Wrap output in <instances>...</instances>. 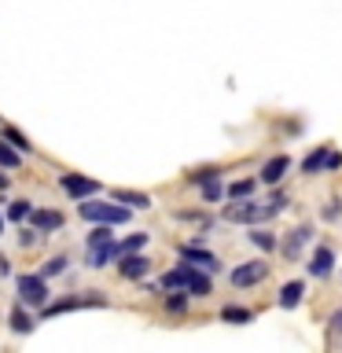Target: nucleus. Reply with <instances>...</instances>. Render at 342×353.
Returning a JSON list of instances; mask_svg holds the SVG:
<instances>
[{"label": "nucleus", "instance_id": "6e6552de", "mask_svg": "<svg viewBox=\"0 0 342 353\" xmlns=\"http://www.w3.org/2000/svg\"><path fill=\"white\" fill-rule=\"evenodd\" d=\"M177 254H181L184 261H192L195 269H206L210 276H217V272H221V258H217L214 250L199 247V243H181V247H177Z\"/></svg>", "mask_w": 342, "mask_h": 353}, {"label": "nucleus", "instance_id": "4be33fe9", "mask_svg": "<svg viewBox=\"0 0 342 353\" xmlns=\"http://www.w3.org/2000/svg\"><path fill=\"white\" fill-rule=\"evenodd\" d=\"M0 140H8V143H11V148H15L19 154H30V151H33L30 137H26V132H19L15 125H0Z\"/></svg>", "mask_w": 342, "mask_h": 353}, {"label": "nucleus", "instance_id": "72a5a7b5", "mask_svg": "<svg viewBox=\"0 0 342 353\" xmlns=\"http://www.w3.org/2000/svg\"><path fill=\"white\" fill-rule=\"evenodd\" d=\"M328 331H331V335H342V309H335V313H331Z\"/></svg>", "mask_w": 342, "mask_h": 353}, {"label": "nucleus", "instance_id": "4c0bfd02", "mask_svg": "<svg viewBox=\"0 0 342 353\" xmlns=\"http://www.w3.org/2000/svg\"><path fill=\"white\" fill-rule=\"evenodd\" d=\"M4 228H8V217H4V214H0V236H4Z\"/></svg>", "mask_w": 342, "mask_h": 353}, {"label": "nucleus", "instance_id": "9b49d317", "mask_svg": "<svg viewBox=\"0 0 342 353\" xmlns=\"http://www.w3.org/2000/svg\"><path fill=\"white\" fill-rule=\"evenodd\" d=\"M26 221H30L33 228H41L44 236H52V232H63V225H66L63 210H52V206H33Z\"/></svg>", "mask_w": 342, "mask_h": 353}, {"label": "nucleus", "instance_id": "f03ea898", "mask_svg": "<svg viewBox=\"0 0 342 353\" xmlns=\"http://www.w3.org/2000/svg\"><path fill=\"white\" fill-rule=\"evenodd\" d=\"M232 206H225L221 210V217L228 221V225H269V221L280 214L269 199L265 203H258L254 195H247V199H228Z\"/></svg>", "mask_w": 342, "mask_h": 353}, {"label": "nucleus", "instance_id": "1a4fd4ad", "mask_svg": "<svg viewBox=\"0 0 342 353\" xmlns=\"http://www.w3.org/2000/svg\"><path fill=\"white\" fill-rule=\"evenodd\" d=\"M309 276H313V280H328L331 272H335V247H331V243H316L313 247V254H309Z\"/></svg>", "mask_w": 342, "mask_h": 353}, {"label": "nucleus", "instance_id": "f8f14e48", "mask_svg": "<svg viewBox=\"0 0 342 353\" xmlns=\"http://www.w3.org/2000/svg\"><path fill=\"white\" fill-rule=\"evenodd\" d=\"M192 272H195V265L181 258V265H173V269H165V272H162V280H159V283H162V291H184L188 280H192Z\"/></svg>", "mask_w": 342, "mask_h": 353}, {"label": "nucleus", "instance_id": "c9c22d12", "mask_svg": "<svg viewBox=\"0 0 342 353\" xmlns=\"http://www.w3.org/2000/svg\"><path fill=\"white\" fill-rule=\"evenodd\" d=\"M0 276H11V261L4 258V254H0Z\"/></svg>", "mask_w": 342, "mask_h": 353}, {"label": "nucleus", "instance_id": "a878e982", "mask_svg": "<svg viewBox=\"0 0 342 353\" xmlns=\"http://www.w3.org/2000/svg\"><path fill=\"white\" fill-rule=\"evenodd\" d=\"M15 243H19V250H37L41 243H44V232L33 228V225H22L19 236H15Z\"/></svg>", "mask_w": 342, "mask_h": 353}, {"label": "nucleus", "instance_id": "2f4dec72", "mask_svg": "<svg viewBox=\"0 0 342 353\" xmlns=\"http://www.w3.org/2000/svg\"><path fill=\"white\" fill-rule=\"evenodd\" d=\"M221 173H225V165H199V170H192V173H188V184H203L206 181V176H221Z\"/></svg>", "mask_w": 342, "mask_h": 353}, {"label": "nucleus", "instance_id": "c756f323", "mask_svg": "<svg viewBox=\"0 0 342 353\" xmlns=\"http://www.w3.org/2000/svg\"><path fill=\"white\" fill-rule=\"evenodd\" d=\"M19 165H22V154L8 140H0V170H19Z\"/></svg>", "mask_w": 342, "mask_h": 353}, {"label": "nucleus", "instance_id": "e433bc0d", "mask_svg": "<svg viewBox=\"0 0 342 353\" xmlns=\"http://www.w3.org/2000/svg\"><path fill=\"white\" fill-rule=\"evenodd\" d=\"M8 188H11V181L4 176V170H0V192H8Z\"/></svg>", "mask_w": 342, "mask_h": 353}, {"label": "nucleus", "instance_id": "2eb2a0df", "mask_svg": "<svg viewBox=\"0 0 342 353\" xmlns=\"http://www.w3.org/2000/svg\"><path fill=\"white\" fill-rule=\"evenodd\" d=\"M302 298H305V280H287L280 287V294H276V305L294 309V305H302Z\"/></svg>", "mask_w": 342, "mask_h": 353}, {"label": "nucleus", "instance_id": "7c9ffc66", "mask_svg": "<svg viewBox=\"0 0 342 353\" xmlns=\"http://www.w3.org/2000/svg\"><path fill=\"white\" fill-rule=\"evenodd\" d=\"M30 210H33L30 199H15V203H8L4 217H8V221H26V217H30Z\"/></svg>", "mask_w": 342, "mask_h": 353}, {"label": "nucleus", "instance_id": "ddd939ff", "mask_svg": "<svg viewBox=\"0 0 342 353\" xmlns=\"http://www.w3.org/2000/svg\"><path fill=\"white\" fill-rule=\"evenodd\" d=\"M8 327L15 331V335H30V331L37 327V316H33L30 305L15 302V305H11V313H8Z\"/></svg>", "mask_w": 342, "mask_h": 353}, {"label": "nucleus", "instance_id": "dca6fc26", "mask_svg": "<svg viewBox=\"0 0 342 353\" xmlns=\"http://www.w3.org/2000/svg\"><path fill=\"white\" fill-rule=\"evenodd\" d=\"M110 199L121 203V206H129V210H151V195L148 192H132V188H114Z\"/></svg>", "mask_w": 342, "mask_h": 353}, {"label": "nucleus", "instance_id": "aec40b11", "mask_svg": "<svg viewBox=\"0 0 342 353\" xmlns=\"http://www.w3.org/2000/svg\"><path fill=\"white\" fill-rule=\"evenodd\" d=\"M74 309H85V298H59V302H52V298H48V305H41L37 309V313L41 316H59V313H74Z\"/></svg>", "mask_w": 342, "mask_h": 353}, {"label": "nucleus", "instance_id": "cd10ccee", "mask_svg": "<svg viewBox=\"0 0 342 353\" xmlns=\"http://www.w3.org/2000/svg\"><path fill=\"white\" fill-rule=\"evenodd\" d=\"M66 265H70V254H63V250H59V254H52V258L41 265V276H44V280H52V276H63V272H66Z\"/></svg>", "mask_w": 342, "mask_h": 353}, {"label": "nucleus", "instance_id": "393cba45", "mask_svg": "<svg viewBox=\"0 0 342 353\" xmlns=\"http://www.w3.org/2000/svg\"><path fill=\"white\" fill-rule=\"evenodd\" d=\"M199 192H203V203L206 206H217L221 199H225V184H221V176H206V181L199 184Z\"/></svg>", "mask_w": 342, "mask_h": 353}, {"label": "nucleus", "instance_id": "7ed1b4c3", "mask_svg": "<svg viewBox=\"0 0 342 353\" xmlns=\"http://www.w3.org/2000/svg\"><path fill=\"white\" fill-rule=\"evenodd\" d=\"M15 298H19L22 305H30L33 313H37V309L48 305V298H52L48 280H44L41 272H19V276H15Z\"/></svg>", "mask_w": 342, "mask_h": 353}, {"label": "nucleus", "instance_id": "9d476101", "mask_svg": "<svg viewBox=\"0 0 342 353\" xmlns=\"http://www.w3.org/2000/svg\"><path fill=\"white\" fill-rule=\"evenodd\" d=\"M287 173H291V154H272V159H265V162H261V170H258V184L272 188V184H280Z\"/></svg>", "mask_w": 342, "mask_h": 353}, {"label": "nucleus", "instance_id": "412c9836", "mask_svg": "<svg viewBox=\"0 0 342 353\" xmlns=\"http://www.w3.org/2000/svg\"><path fill=\"white\" fill-rule=\"evenodd\" d=\"M162 298H165V313L170 316H188V302H192V294L188 291H162Z\"/></svg>", "mask_w": 342, "mask_h": 353}, {"label": "nucleus", "instance_id": "bb28decb", "mask_svg": "<svg viewBox=\"0 0 342 353\" xmlns=\"http://www.w3.org/2000/svg\"><path fill=\"white\" fill-rule=\"evenodd\" d=\"M254 188H258V176H239V181H232L225 188V199H247L254 195Z\"/></svg>", "mask_w": 342, "mask_h": 353}, {"label": "nucleus", "instance_id": "0eeeda50", "mask_svg": "<svg viewBox=\"0 0 342 353\" xmlns=\"http://www.w3.org/2000/svg\"><path fill=\"white\" fill-rule=\"evenodd\" d=\"M313 239H316V236H313V225H298V228H291V232H283V239H280V247H276V250H280L287 261H298Z\"/></svg>", "mask_w": 342, "mask_h": 353}, {"label": "nucleus", "instance_id": "423d86ee", "mask_svg": "<svg viewBox=\"0 0 342 353\" xmlns=\"http://www.w3.org/2000/svg\"><path fill=\"white\" fill-rule=\"evenodd\" d=\"M151 265H154V261H151L143 250L118 254V258H114V269H118V276H121V280H132V283L143 280V276H151Z\"/></svg>", "mask_w": 342, "mask_h": 353}, {"label": "nucleus", "instance_id": "f257e3e1", "mask_svg": "<svg viewBox=\"0 0 342 353\" xmlns=\"http://www.w3.org/2000/svg\"><path fill=\"white\" fill-rule=\"evenodd\" d=\"M77 217L88 221V225H129L132 221V210L114 203V199H99V195H88L81 199V206H77Z\"/></svg>", "mask_w": 342, "mask_h": 353}, {"label": "nucleus", "instance_id": "f3484780", "mask_svg": "<svg viewBox=\"0 0 342 353\" xmlns=\"http://www.w3.org/2000/svg\"><path fill=\"white\" fill-rule=\"evenodd\" d=\"M85 265H88V269H107V265H114V243L85 247Z\"/></svg>", "mask_w": 342, "mask_h": 353}, {"label": "nucleus", "instance_id": "c85d7f7f", "mask_svg": "<svg viewBox=\"0 0 342 353\" xmlns=\"http://www.w3.org/2000/svg\"><path fill=\"white\" fill-rule=\"evenodd\" d=\"M99 243H114V225H92L85 236V247H99Z\"/></svg>", "mask_w": 342, "mask_h": 353}, {"label": "nucleus", "instance_id": "a211bd4d", "mask_svg": "<svg viewBox=\"0 0 342 353\" xmlns=\"http://www.w3.org/2000/svg\"><path fill=\"white\" fill-rule=\"evenodd\" d=\"M328 151H331V148H313V151H309L305 159L298 162L302 176H320V173H324V170H328Z\"/></svg>", "mask_w": 342, "mask_h": 353}, {"label": "nucleus", "instance_id": "5701e85b", "mask_svg": "<svg viewBox=\"0 0 342 353\" xmlns=\"http://www.w3.org/2000/svg\"><path fill=\"white\" fill-rule=\"evenodd\" d=\"M148 243H151V236H148V232H132V236H125V239H114V258H118V254L143 250Z\"/></svg>", "mask_w": 342, "mask_h": 353}, {"label": "nucleus", "instance_id": "4468645a", "mask_svg": "<svg viewBox=\"0 0 342 353\" xmlns=\"http://www.w3.org/2000/svg\"><path fill=\"white\" fill-rule=\"evenodd\" d=\"M250 247L261 250V254H276V247H280V236L269 228V225H250Z\"/></svg>", "mask_w": 342, "mask_h": 353}, {"label": "nucleus", "instance_id": "b1692460", "mask_svg": "<svg viewBox=\"0 0 342 353\" xmlns=\"http://www.w3.org/2000/svg\"><path fill=\"white\" fill-rule=\"evenodd\" d=\"M221 320H225V324H250L254 320V309H247V305H221V313H217Z\"/></svg>", "mask_w": 342, "mask_h": 353}, {"label": "nucleus", "instance_id": "6ab92c4d", "mask_svg": "<svg viewBox=\"0 0 342 353\" xmlns=\"http://www.w3.org/2000/svg\"><path fill=\"white\" fill-rule=\"evenodd\" d=\"M184 291L192 294V298H210V294H214V276H210L206 269H195Z\"/></svg>", "mask_w": 342, "mask_h": 353}, {"label": "nucleus", "instance_id": "f704fd0d", "mask_svg": "<svg viewBox=\"0 0 342 353\" xmlns=\"http://www.w3.org/2000/svg\"><path fill=\"white\" fill-rule=\"evenodd\" d=\"M328 170H342V151H335V148L328 151Z\"/></svg>", "mask_w": 342, "mask_h": 353}, {"label": "nucleus", "instance_id": "20e7f679", "mask_svg": "<svg viewBox=\"0 0 342 353\" xmlns=\"http://www.w3.org/2000/svg\"><path fill=\"white\" fill-rule=\"evenodd\" d=\"M59 188H63L66 199H74V203L103 192V184H99L96 176H85V173H59Z\"/></svg>", "mask_w": 342, "mask_h": 353}, {"label": "nucleus", "instance_id": "39448f33", "mask_svg": "<svg viewBox=\"0 0 342 353\" xmlns=\"http://www.w3.org/2000/svg\"><path fill=\"white\" fill-rule=\"evenodd\" d=\"M232 287H258L269 280V261L265 258H250V261H239L236 269L228 272Z\"/></svg>", "mask_w": 342, "mask_h": 353}, {"label": "nucleus", "instance_id": "473e14b6", "mask_svg": "<svg viewBox=\"0 0 342 353\" xmlns=\"http://www.w3.org/2000/svg\"><path fill=\"white\" fill-rule=\"evenodd\" d=\"M320 217H324V225H335V221H342V203H339V199H328V203L320 206Z\"/></svg>", "mask_w": 342, "mask_h": 353}]
</instances>
